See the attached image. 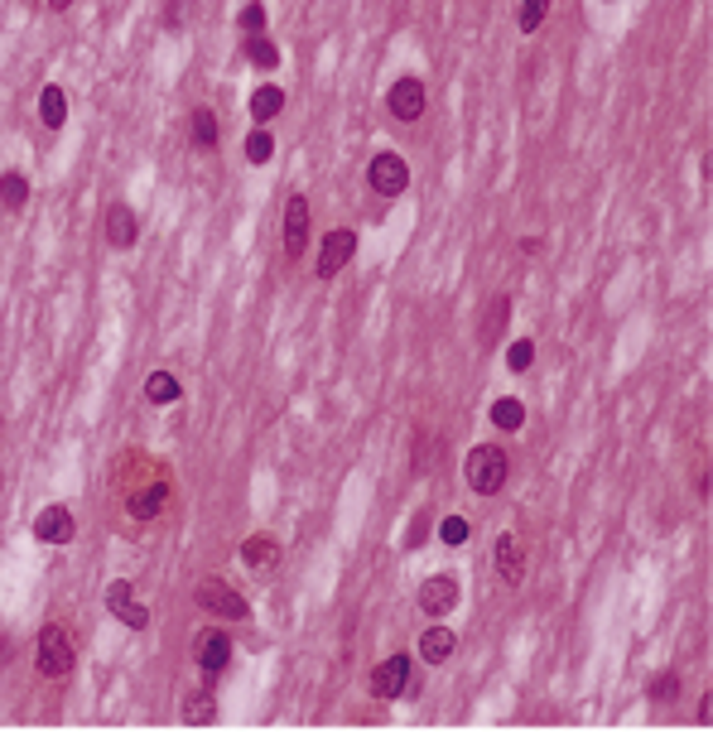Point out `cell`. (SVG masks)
I'll use <instances>...</instances> for the list:
<instances>
[{"instance_id": "cell-1", "label": "cell", "mask_w": 713, "mask_h": 732, "mask_svg": "<svg viewBox=\"0 0 713 732\" xmlns=\"http://www.w3.org/2000/svg\"><path fill=\"white\" fill-rule=\"evenodd\" d=\"M463 472H468V487L478 491V497H497V491L506 487V472H512V463H506V453H501L497 444H478V448L468 453Z\"/></svg>"}, {"instance_id": "cell-2", "label": "cell", "mask_w": 713, "mask_h": 732, "mask_svg": "<svg viewBox=\"0 0 713 732\" xmlns=\"http://www.w3.org/2000/svg\"><path fill=\"white\" fill-rule=\"evenodd\" d=\"M73 665H78L73 636H67L63 626H44L39 645H34V670L44 679H63V675H73Z\"/></svg>"}, {"instance_id": "cell-3", "label": "cell", "mask_w": 713, "mask_h": 732, "mask_svg": "<svg viewBox=\"0 0 713 732\" xmlns=\"http://www.w3.org/2000/svg\"><path fill=\"white\" fill-rule=\"evenodd\" d=\"M386 107H390V116H396V121H419L424 116V107H429V92H424V77H396L390 82V92H386Z\"/></svg>"}, {"instance_id": "cell-4", "label": "cell", "mask_w": 713, "mask_h": 732, "mask_svg": "<svg viewBox=\"0 0 713 732\" xmlns=\"http://www.w3.org/2000/svg\"><path fill=\"white\" fill-rule=\"evenodd\" d=\"M367 183H371V189H377L381 198H400L405 183H410V164L386 149V155H377V160L367 164Z\"/></svg>"}, {"instance_id": "cell-5", "label": "cell", "mask_w": 713, "mask_h": 732, "mask_svg": "<svg viewBox=\"0 0 713 732\" xmlns=\"http://www.w3.org/2000/svg\"><path fill=\"white\" fill-rule=\"evenodd\" d=\"M352 251H356V232L352 227H333L324 236V251H318V280H333L337 270L352 261Z\"/></svg>"}, {"instance_id": "cell-6", "label": "cell", "mask_w": 713, "mask_h": 732, "mask_svg": "<svg viewBox=\"0 0 713 732\" xmlns=\"http://www.w3.org/2000/svg\"><path fill=\"white\" fill-rule=\"evenodd\" d=\"M198 603L208 607V612H217V617H232V622H242L246 617V598L236 588H227V583H217V578H202L198 583Z\"/></svg>"}, {"instance_id": "cell-7", "label": "cell", "mask_w": 713, "mask_h": 732, "mask_svg": "<svg viewBox=\"0 0 713 732\" xmlns=\"http://www.w3.org/2000/svg\"><path fill=\"white\" fill-rule=\"evenodd\" d=\"M419 607L429 612V617H444V612L458 607V578L453 573H434L419 583Z\"/></svg>"}, {"instance_id": "cell-8", "label": "cell", "mask_w": 713, "mask_h": 732, "mask_svg": "<svg viewBox=\"0 0 713 732\" xmlns=\"http://www.w3.org/2000/svg\"><path fill=\"white\" fill-rule=\"evenodd\" d=\"M405 679H410V660L390 655V660H381V665L371 670V694H377V699H400Z\"/></svg>"}, {"instance_id": "cell-9", "label": "cell", "mask_w": 713, "mask_h": 732, "mask_svg": "<svg viewBox=\"0 0 713 732\" xmlns=\"http://www.w3.org/2000/svg\"><path fill=\"white\" fill-rule=\"evenodd\" d=\"M304 246H309V198L294 193L284 202V251L304 255Z\"/></svg>"}, {"instance_id": "cell-10", "label": "cell", "mask_w": 713, "mask_h": 732, "mask_svg": "<svg viewBox=\"0 0 713 732\" xmlns=\"http://www.w3.org/2000/svg\"><path fill=\"white\" fill-rule=\"evenodd\" d=\"M73 531L78 525H73V510L67 506H44L39 516H34V535H39L44 544H67Z\"/></svg>"}, {"instance_id": "cell-11", "label": "cell", "mask_w": 713, "mask_h": 732, "mask_svg": "<svg viewBox=\"0 0 713 732\" xmlns=\"http://www.w3.org/2000/svg\"><path fill=\"white\" fill-rule=\"evenodd\" d=\"M491 564H497V573L506 578V583H521L525 578V554H521V540L516 535H497V544H491Z\"/></svg>"}, {"instance_id": "cell-12", "label": "cell", "mask_w": 713, "mask_h": 732, "mask_svg": "<svg viewBox=\"0 0 713 732\" xmlns=\"http://www.w3.org/2000/svg\"><path fill=\"white\" fill-rule=\"evenodd\" d=\"M227 660H232V641H227L222 632H202V636H198V670H202V675L227 670Z\"/></svg>"}, {"instance_id": "cell-13", "label": "cell", "mask_w": 713, "mask_h": 732, "mask_svg": "<svg viewBox=\"0 0 713 732\" xmlns=\"http://www.w3.org/2000/svg\"><path fill=\"white\" fill-rule=\"evenodd\" d=\"M164 501H169V487H164V482H150V487H140V491H130L126 510H130V521H155L160 510H164Z\"/></svg>"}, {"instance_id": "cell-14", "label": "cell", "mask_w": 713, "mask_h": 732, "mask_svg": "<svg viewBox=\"0 0 713 732\" xmlns=\"http://www.w3.org/2000/svg\"><path fill=\"white\" fill-rule=\"evenodd\" d=\"M135 236H140V227H135V212L126 208V202H111L107 208V242L111 246H135Z\"/></svg>"}, {"instance_id": "cell-15", "label": "cell", "mask_w": 713, "mask_h": 732, "mask_svg": "<svg viewBox=\"0 0 713 732\" xmlns=\"http://www.w3.org/2000/svg\"><path fill=\"white\" fill-rule=\"evenodd\" d=\"M453 645H458V636L449 632V626H429V632L419 636V655H424V665H444V660L453 655Z\"/></svg>"}, {"instance_id": "cell-16", "label": "cell", "mask_w": 713, "mask_h": 732, "mask_svg": "<svg viewBox=\"0 0 713 732\" xmlns=\"http://www.w3.org/2000/svg\"><path fill=\"white\" fill-rule=\"evenodd\" d=\"M506 318H512V299H506V294H497V299L487 304L482 323H478V343H482V347H497V333L506 328Z\"/></svg>"}, {"instance_id": "cell-17", "label": "cell", "mask_w": 713, "mask_h": 732, "mask_svg": "<svg viewBox=\"0 0 713 732\" xmlns=\"http://www.w3.org/2000/svg\"><path fill=\"white\" fill-rule=\"evenodd\" d=\"M183 723H189V727H208V723H217V699H212L208 685L193 689L189 699H183Z\"/></svg>"}, {"instance_id": "cell-18", "label": "cell", "mask_w": 713, "mask_h": 732, "mask_svg": "<svg viewBox=\"0 0 713 732\" xmlns=\"http://www.w3.org/2000/svg\"><path fill=\"white\" fill-rule=\"evenodd\" d=\"M39 121H44L48 130H58V126L67 121V97H63L58 82H48V88L39 92Z\"/></svg>"}, {"instance_id": "cell-19", "label": "cell", "mask_w": 713, "mask_h": 732, "mask_svg": "<svg viewBox=\"0 0 713 732\" xmlns=\"http://www.w3.org/2000/svg\"><path fill=\"white\" fill-rule=\"evenodd\" d=\"M275 559H280V544L270 535H251L242 544V564H251V569H275Z\"/></svg>"}, {"instance_id": "cell-20", "label": "cell", "mask_w": 713, "mask_h": 732, "mask_svg": "<svg viewBox=\"0 0 713 732\" xmlns=\"http://www.w3.org/2000/svg\"><path fill=\"white\" fill-rule=\"evenodd\" d=\"M25 202H29V179L20 174V169L0 174V208H5V212H20Z\"/></svg>"}, {"instance_id": "cell-21", "label": "cell", "mask_w": 713, "mask_h": 732, "mask_svg": "<svg viewBox=\"0 0 713 732\" xmlns=\"http://www.w3.org/2000/svg\"><path fill=\"white\" fill-rule=\"evenodd\" d=\"M242 54H246L251 67H275L280 63V48H275V39H265V34H246Z\"/></svg>"}, {"instance_id": "cell-22", "label": "cell", "mask_w": 713, "mask_h": 732, "mask_svg": "<svg viewBox=\"0 0 713 732\" xmlns=\"http://www.w3.org/2000/svg\"><path fill=\"white\" fill-rule=\"evenodd\" d=\"M179 396H183V386L169 376V371H155V376L145 381V400H150V405H174Z\"/></svg>"}, {"instance_id": "cell-23", "label": "cell", "mask_w": 713, "mask_h": 732, "mask_svg": "<svg viewBox=\"0 0 713 732\" xmlns=\"http://www.w3.org/2000/svg\"><path fill=\"white\" fill-rule=\"evenodd\" d=\"M189 135H193V145L202 149V155H208V149H217V116H212L208 107H198V111H193Z\"/></svg>"}, {"instance_id": "cell-24", "label": "cell", "mask_w": 713, "mask_h": 732, "mask_svg": "<svg viewBox=\"0 0 713 732\" xmlns=\"http://www.w3.org/2000/svg\"><path fill=\"white\" fill-rule=\"evenodd\" d=\"M280 107H284L280 88H256V92H251V116H256V121H275Z\"/></svg>"}, {"instance_id": "cell-25", "label": "cell", "mask_w": 713, "mask_h": 732, "mask_svg": "<svg viewBox=\"0 0 713 732\" xmlns=\"http://www.w3.org/2000/svg\"><path fill=\"white\" fill-rule=\"evenodd\" d=\"M491 424H497V429H521V424H525V405L512 400V396H501L497 405H491Z\"/></svg>"}, {"instance_id": "cell-26", "label": "cell", "mask_w": 713, "mask_h": 732, "mask_svg": "<svg viewBox=\"0 0 713 732\" xmlns=\"http://www.w3.org/2000/svg\"><path fill=\"white\" fill-rule=\"evenodd\" d=\"M545 15H550V0H521V15H516L521 34H535L540 25H545Z\"/></svg>"}, {"instance_id": "cell-27", "label": "cell", "mask_w": 713, "mask_h": 732, "mask_svg": "<svg viewBox=\"0 0 713 732\" xmlns=\"http://www.w3.org/2000/svg\"><path fill=\"white\" fill-rule=\"evenodd\" d=\"M270 155H275V135H270V130H251V135H246V160H251V164H265Z\"/></svg>"}, {"instance_id": "cell-28", "label": "cell", "mask_w": 713, "mask_h": 732, "mask_svg": "<svg viewBox=\"0 0 713 732\" xmlns=\"http://www.w3.org/2000/svg\"><path fill=\"white\" fill-rule=\"evenodd\" d=\"M531 362H535V343H531V337H516V343L506 347V366H512V371H531Z\"/></svg>"}, {"instance_id": "cell-29", "label": "cell", "mask_w": 713, "mask_h": 732, "mask_svg": "<svg viewBox=\"0 0 713 732\" xmlns=\"http://www.w3.org/2000/svg\"><path fill=\"white\" fill-rule=\"evenodd\" d=\"M468 535H472L468 516H449L444 525H439V540H444V544H468Z\"/></svg>"}, {"instance_id": "cell-30", "label": "cell", "mask_w": 713, "mask_h": 732, "mask_svg": "<svg viewBox=\"0 0 713 732\" xmlns=\"http://www.w3.org/2000/svg\"><path fill=\"white\" fill-rule=\"evenodd\" d=\"M111 617H121L130 632H145V626H150V612H145L140 603H130V598H126L121 607H111Z\"/></svg>"}, {"instance_id": "cell-31", "label": "cell", "mask_w": 713, "mask_h": 732, "mask_svg": "<svg viewBox=\"0 0 713 732\" xmlns=\"http://www.w3.org/2000/svg\"><path fill=\"white\" fill-rule=\"evenodd\" d=\"M236 25H242V34H265V5H261V0H251V5H242V15H236Z\"/></svg>"}, {"instance_id": "cell-32", "label": "cell", "mask_w": 713, "mask_h": 732, "mask_svg": "<svg viewBox=\"0 0 713 732\" xmlns=\"http://www.w3.org/2000/svg\"><path fill=\"white\" fill-rule=\"evenodd\" d=\"M434 468V438H415V472H429Z\"/></svg>"}, {"instance_id": "cell-33", "label": "cell", "mask_w": 713, "mask_h": 732, "mask_svg": "<svg viewBox=\"0 0 713 732\" xmlns=\"http://www.w3.org/2000/svg\"><path fill=\"white\" fill-rule=\"evenodd\" d=\"M675 694H680V679H675V675H660L651 685V699H660V704H670Z\"/></svg>"}, {"instance_id": "cell-34", "label": "cell", "mask_w": 713, "mask_h": 732, "mask_svg": "<svg viewBox=\"0 0 713 732\" xmlns=\"http://www.w3.org/2000/svg\"><path fill=\"white\" fill-rule=\"evenodd\" d=\"M130 598V583H126V578H116V583L107 588V607H121Z\"/></svg>"}, {"instance_id": "cell-35", "label": "cell", "mask_w": 713, "mask_h": 732, "mask_svg": "<svg viewBox=\"0 0 713 732\" xmlns=\"http://www.w3.org/2000/svg\"><path fill=\"white\" fill-rule=\"evenodd\" d=\"M164 29H183V0H169V10H164Z\"/></svg>"}, {"instance_id": "cell-36", "label": "cell", "mask_w": 713, "mask_h": 732, "mask_svg": "<svg viewBox=\"0 0 713 732\" xmlns=\"http://www.w3.org/2000/svg\"><path fill=\"white\" fill-rule=\"evenodd\" d=\"M424 525H429V521H424V516H415V531H410V535H405V550H415V544H419V535H424Z\"/></svg>"}, {"instance_id": "cell-37", "label": "cell", "mask_w": 713, "mask_h": 732, "mask_svg": "<svg viewBox=\"0 0 713 732\" xmlns=\"http://www.w3.org/2000/svg\"><path fill=\"white\" fill-rule=\"evenodd\" d=\"M699 723H704V727L713 723V699H708V694H704V699H699Z\"/></svg>"}, {"instance_id": "cell-38", "label": "cell", "mask_w": 713, "mask_h": 732, "mask_svg": "<svg viewBox=\"0 0 713 732\" xmlns=\"http://www.w3.org/2000/svg\"><path fill=\"white\" fill-rule=\"evenodd\" d=\"M48 5H54V10H67V5H73V0H48Z\"/></svg>"}]
</instances>
